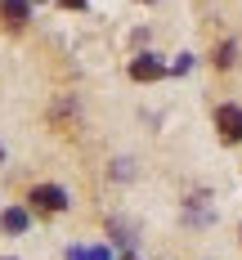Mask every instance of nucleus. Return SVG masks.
Returning <instances> with one entry per match:
<instances>
[{"label": "nucleus", "instance_id": "nucleus-1", "mask_svg": "<svg viewBox=\"0 0 242 260\" xmlns=\"http://www.w3.org/2000/svg\"><path fill=\"white\" fill-rule=\"evenodd\" d=\"M27 202L41 211V215H58V211H67V193H63L58 184H36Z\"/></svg>", "mask_w": 242, "mask_h": 260}, {"label": "nucleus", "instance_id": "nucleus-2", "mask_svg": "<svg viewBox=\"0 0 242 260\" xmlns=\"http://www.w3.org/2000/svg\"><path fill=\"white\" fill-rule=\"evenodd\" d=\"M215 130H220L224 144H242V108L238 104H224L220 112H215Z\"/></svg>", "mask_w": 242, "mask_h": 260}, {"label": "nucleus", "instance_id": "nucleus-3", "mask_svg": "<svg viewBox=\"0 0 242 260\" xmlns=\"http://www.w3.org/2000/svg\"><path fill=\"white\" fill-rule=\"evenodd\" d=\"M130 77L134 81H161L166 77V63H161L157 54H139V58L130 63Z\"/></svg>", "mask_w": 242, "mask_h": 260}, {"label": "nucleus", "instance_id": "nucleus-4", "mask_svg": "<svg viewBox=\"0 0 242 260\" xmlns=\"http://www.w3.org/2000/svg\"><path fill=\"white\" fill-rule=\"evenodd\" d=\"M0 18L9 27H23L27 18H31V5H27V0H0Z\"/></svg>", "mask_w": 242, "mask_h": 260}, {"label": "nucleus", "instance_id": "nucleus-5", "mask_svg": "<svg viewBox=\"0 0 242 260\" xmlns=\"http://www.w3.org/2000/svg\"><path fill=\"white\" fill-rule=\"evenodd\" d=\"M0 224H5V234H23V229H27V211L9 207L5 215H0Z\"/></svg>", "mask_w": 242, "mask_h": 260}, {"label": "nucleus", "instance_id": "nucleus-6", "mask_svg": "<svg viewBox=\"0 0 242 260\" xmlns=\"http://www.w3.org/2000/svg\"><path fill=\"white\" fill-rule=\"evenodd\" d=\"M67 260H108V251H103V247H85V251H81V247H72V251H67Z\"/></svg>", "mask_w": 242, "mask_h": 260}, {"label": "nucleus", "instance_id": "nucleus-7", "mask_svg": "<svg viewBox=\"0 0 242 260\" xmlns=\"http://www.w3.org/2000/svg\"><path fill=\"white\" fill-rule=\"evenodd\" d=\"M233 54H238V45H233V41H224V45L215 50V63H220V68H233Z\"/></svg>", "mask_w": 242, "mask_h": 260}, {"label": "nucleus", "instance_id": "nucleus-8", "mask_svg": "<svg viewBox=\"0 0 242 260\" xmlns=\"http://www.w3.org/2000/svg\"><path fill=\"white\" fill-rule=\"evenodd\" d=\"M58 5H63V9H85L90 0H58Z\"/></svg>", "mask_w": 242, "mask_h": 260}, {"label": "nucleus", "instance_id": "nucleus-9", "mask_svg": "<svg viewBox=\"0 0 242 260\" xmlns=\"http://www.w3.org/2000/svg\"><path fill=\"white\" fill-rule=\"evenodd\" d=\"M0 161H5V148H0Z\"/></svg>", "mask_w": 242, "mask_h": 260}, {"label": "nucleus", "instance_id": "nucleus-10", "mask_svg": "<svg viewBox=\"0 0 242 260\" xmlns=\"http://www.w3.org/2000/svg\"><path fill=\"white\" fill-rule=\"evenodd\" d=\"M0 260H14V256H0Z\"/></svg>", "mask_w": 242, "mask_h": 260}, {"label": "nucleus", "instance_id": "nucleus-11", "mask_svg": "<svg viewBox=\"0 0 242 260\" xmlns=\"http://www.w3.org/2000/svg\"><path fill=\"white\" fill-rule=\"evenodd\" d=\"M126 260H134V256H126Z\"/></svg>", "mask_w": 242, "mask_h": 260}]
</instances>
